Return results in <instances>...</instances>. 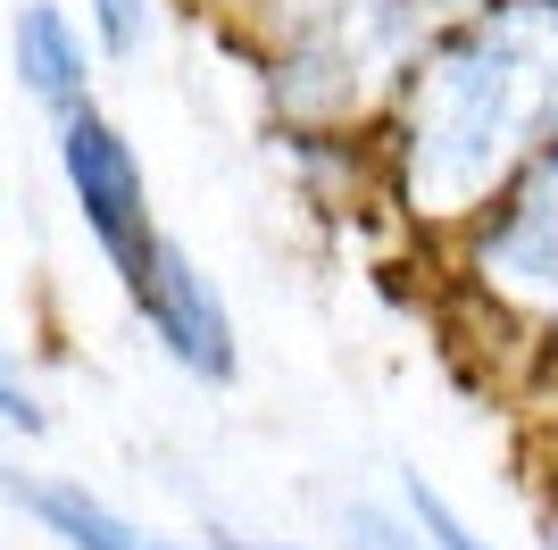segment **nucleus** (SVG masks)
<instances>
[{"mask_svg":"<svg viewBox=\"0 0 558 550\" xmlns=\"http://www.w3.org/2000/svg\"><path fill=\"white\" fill-rule=\"evenodd\" d=\"M0 426H9V434H43V426H50L43 392L25 384V367L9 359V350H0Z\"/></svg>","mask_w":558,"mask_h":550,"instance_id":"nucleus-9","label":"nucleus"},{"mask_svg":"<svg viewBox=\"0 0 558 550\" xmlns=\"http://www.w3.org/2000/svg\"><path fill=\"white\" fill-rule=\"evenodd\" d=\"M0 492L43 526V542L59 550H184V542H167V534L134 526L125 509H109L100 492H84V483H59V476H9L0 467Z\"/></svg>","mask_w":558,"mask_h":550,"instance_id":"nucleus-6","label":"nucleus"},{"mask_svg":"<svg viewBox=\"0 0 558 550\" xmlns=\"http://www.w3.org/2000/svg\"><path fill=\"white\" fill-rule=\"evenodd\" d=\"M392 501L409 509V526H417L434 550H500V542H492V534L475 526L459 501H450V492H434L425 476H400V483H392Z\"/></svg>","mask_w":558,"mask_h":550,"instance_id":"nucleus-7","label":"nucleus"},{"mask_svg":"<svg viewBox=\"0 0 558 550\" xmlns=\"http://www.w3.org/2000/svg\"><path fill=\"white\" fill-rule=\"evenodd\" d=\"M525 451H534V467H558V384L525 409Z\"/></svg>","mask_w":558,"mask_h":550,"instance_id":"nucleus-10","label":"nucleus"},{"mask_svg":"<svg viewBox=\"0 0 558 550\" xmlns=\"http://www.w3.org/2000/svg\"><path fill=\"white\" fill-rule=\"evenodd\" d=\"M217 550H317V542H251V534H217Z\"/></svg>","mask_w":558,"mask_h":550,"instance_id":"nucleus-12","label":"nucleus"},{"mask_svg":"<svg viewBox=\"0 0 558 550\" xmlns=\"http://www.w3.org/2000/svg\"><path fill=\"white\" fill-rule=\"evenodd\" d=\"M534 542L558 550V467H534Z\"/></svg>","mask_w":558,"mask_h":550,"instance_id":"nucleus-11","label":"nucleus"},{"mask_svg":"<svg viewBox=\"0 0 558 550\" xmlns=\"http://www.w3.org/2000/svg\"><path fill=\"white\" fill-rule=\"evenodd\" d=\"M558 384V343H550V367H542V392H550ZM542 392H534V400H542ZM534 400H525V409H534Z\"/></svg>","mask_w":558,"mask_h":550,"instance_id":"nucleus-13","label":"nucleus"},{"mask_svg":"<svg viewBox=\"0 0 558 550\" xmlns=\"http://www.w3.org/2000/svg\"><path fill=\"white\" fill-rule=\"evenodd\" d=\"M84 25H93L100 59H134L159 25V0H84Z\"/></svg>","mask_w":558,"mask_h":550,"instance_id":"nucleus-8","label":"nucleus"},{"mask_svg":"<svg viewBox=\"0 0 558 550\" xmlns=\"http://www.w3.org/2000/svg\"><path fill=\"white\" fill-rule=\"evenodd\" d=\"M558 134V0H459L367 134V217L400 251H450Z\"/></svg>","mask_w":558,"mask_h":550,"instance_id":"nucleus-1","label":"nucleus"},{"mask_svg":"<svg viewBox=\"0 0 558 550\" xmlns=\"http://www.w3.org/2000/svg\"><path fill=\"white\" fill-rule=\"evenodd\" d=\"M125 309H134L142 334L159 343V359L175 367V375H192L201 392H226L233 375H242V334H233L226 292H217V275L201 267L175 234H167L159 251H150V267L125 284Z\"/></svg>","mask_w":558,"mask_h":550,"instance_id":"nucleus-4","label":"nucleus"},{"mask_svg":"<svg viewBox=\"0 0 558 550\" xmlns=\"http://www.w3.org/2000/svg\"><path fill=\"white\" fill-rule=\"evenodd\" d=\"M9 75H17V92L50 125L75 117V109H93V92H100L93 25H75L59 0H17V17H9Z\"/></svg>","mask_w":558,"mask_h":550,"instance_id":"nucleus-5","label":"nucleus"},{"mask_svg":"<svg viewBox=\"0 0 558 550\" xmlns=\"http://www.w3.org/2000/svg\"><path fill=\"white\" fill-rule=\"evenodd\" d=\"M50 151H59V183H68L75 201V226L93 234L100 267L117 275V292L134 284L142 267H150V251L167 242L159 208H150V176H142V151L125 142V125H117L109 109H75L50 125Z\"/></svg>","mask_w":558,"mask_h":550,"instance_id":"nucleus-3","label":"nucleus"},{"mask_svg":"<svg viewBox=\"0 0 558 550\" xmlns=\"http://www.w3.org/2000/svg\"><path fill=\"white\" fill-rule=\"evenodd\" d=\"M450 9L459 0H217V25L251 68L267 125L308 159L367 151Z\"/></svg>","mask_w":558,"mask_h":550,"instance_id":"nucleus-2","label":"nucleus"}]
</instances>
